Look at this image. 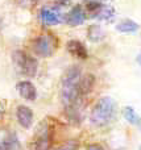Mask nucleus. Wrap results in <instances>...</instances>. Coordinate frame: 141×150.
Returning a JSON list of instances; mask_svg holds the SVG:
<instances>
[{"mask_svg":"<svg viewBox=\"0 0 141 150\" xmlns=\"http://www.w3.org/2000/svg\"><path fill=\"white\" fill-rule=\"evenodd\" d=\"M94 84H95V76L92 74H87L84 76H82L81 83H79V92H81V95H86V93L91 92Z\"/></svg>","mask_w":141,"mask_h":150,"instance_id":"4468645a","label":"nucleus"},{"mask_svg":"<svg viewBox=\"0 0 141 150\" xmlns=\"http://www.w3.org/2000/svg\"><path fill=\"white\" fill-rule=\"evenodd\" d=\"M52 146V133L46 121H41L34 133L32 150H50Z\"/></svg>","mask_w":141,"mask_h":150,"instance_id":"423d86ee","label":"nucleus"},{"mask_svg":"<svg viewBox=\"0 0 141 150\" xmlns=\"http://www.w3.org/2000/svg\"><path fill=\"white\" fill-rule=\"evenodd\" d=\"M40 21L42 25L45 26H53V25H58L62 21H65V16L61 13L60 7H42L40 9Z\"/></svg>","mask_w":141,"mask_h":150,"instance_id":"0eeeda50","label":"nucleus"},{"mask_svg":"<svg viewBox=\"0 0 141 150\" xmlns=\"http://www.w3.org/2000/svg\"><path fill=\"white\" fill-rule=\"evenodd\" d=\"M140 29V25L131 18H124L116 25V30L120 33H135Z\"/></svg>","mask_w":141,"mask_h":150,"instance_id":"ddd939ff","label":"nucleus"},{"mask_svg":"<svg viewBox=\"0 0 141 150\" xmlns=\"http://www.w3.org/2000/svg\"><path fill=\"white\" fill-rule=\"evenodd\" d=\"M58 47V40L55 36L49 33L41 34V36L36 37L32 42V50L34 54L38 55L41 58H49L55 53Z\"/></svg>","mask_w":141,"mask_h":150,"instance_id":"7ed1b4c3","label":"nucleus"},{"mask_svg":"<svg viewBox=\"0 0 141 150\" xmlns=\"http://www.w3.org/2000/svg\"><path fill=\"white\" fill-rule=\"evenodd\" d=\"M87 37H89V40L92 42L102 41V40L104 38V32H103V29L100 28L99 25H91L87 29Z\"/></svg>","mask_w":141,"mask_h":150,"instance_id":"dca6fc26","label":"nucleus"},{"mask_svg":"<svg viewBox=\"0 0 141 150\" xmlns=\"http://www.w3.org/2000/svg\"><path fill=\"white\" fill-rule=\"evenodd\" d=\"M16 90H17L18 95L23 99L28 101H34L37 98V88L36 86L33 84L29 80H21L16 84Z\"/></svg>","mask_w":141,"mask_h":150,"instance_id":"9d476101","label":"nucleus"},{"mask_svg":"<svg viewBox=\"0 0 141 150\" xmlns=\"http://www.w3.org/2000/svg\"><path fill=\"white\" fill-rule=\"evenodd\" d=\"M16 117H17L18 124L24 129H29L33 125V111L24 104H21L16 108Z\"/></svg>","mask_w":141,"mask_h":150,"instance_id":"9b49d317","label":"nucleus"},{"mask_svg":"<svg viewBox=\"0 0 141 150\" xmlns=\"http://www.w3.org/2000/svg\"><path fill=\"white\" fill-rule=\"evenodd\" d=\"M87 18H89V16H87L86 9L82 5H74L65 16V23L70 26H78L82 25Z\"/></svg>","mask_w":141,"mask_h":150,"instance_id":"6e6552de","label":"nucleus"},{"mask_svg":"<svg viewBox=\"0 0 141 150\" xmlns=\"http://www.w3.org/2000/svg\"><path fill=\"white\" fill-rule=\"evenodd\" d=\"M82 79V71L78 66H71L66 70L62 78V86H61V101L66 108L78 104L81 92H79V83Z\"/></svg>","mask_w":141,"mask_h":150,"instance_id":"f257e3e1","label":"nucleus"},{"mask_svg":"<svg viewBox=\"0 0 141 150\" xmlns=\"http://www.w3.org/2000/svg\"><path fill=\"white\" fill-rule=\"evenodd\" d=\"M67 50L73 57L78 58V59H87L89 57V53H87V49L81 41L78 40H70L67 42Z\"/></svg>","mask_w":141,"mask_h":150,"instance_id":"f8f14e48","label":"nucleus"},{"mask_svg":"<svg viewBox=\"0 0 141 150\" xmlns=\"http://www.w3.org/2000/svg\"><path fill=\"white\" fill-rule=\"evenodd\" d=\"M86 12L90 18H96L100 21H111L115 16L113 7L103 4L102 1L89 0L86 4Z\"/></svg>","mask_w":141,"mask_h":150,"instance_id":"39448f33","label":"nucleus"},{"mask_svg":"<svg viewBox=\"0 0 141 150\" xmlns=\"http://www.w3.org/2000/svg\"><path fill=\"white\" fill-rule=\"evenodd\" d=\"M12 59L21 74L26 75V76H34L37 74L38 61L34 57L29 55L28 53L23 52V50H16L12 54Z\"/></svg>","mask_w":141,"mask_h":150,"instance_id":"20e7f679","label":"nucleus"},{"mask_svg":"<svg viewBox=\"0 0 141 150\" xmlns=\"http://www.w3.org/2000/svg\"><path fill=\"white\" fill-rule=\"evenodd\" d=\"M139 150H141V146H140V149H139Z\"/></svg>","mask_w":141,"mask_h":150,"instance_id":"5701e85b","label":"nucleus"},{"mask_svg":"<svg viewBox=\"0 0 141 150\" xmlns=\"http://www.w3.org/2000/svg\"><path fill=\"white\" fill-rule=\"evenodd\" d=\"M0 150H20V141L15 132L0 129Z\"/></svg>","mask_w":141,"mask_h":150,"instance_id":"1a4fd4ad","label":"nucleus"},{"mask_svg":"<svg viewBox=\"0 0 141 150\" xmlns=\"http://www.w3.org/2000/svg\"><path fill=\"white\" fill-rule=\"evenodd\" d=\"M137 62H139L140 65H141V53H140L139 55H137Z\"/></svg>","mask_w":141,"mask_h":150,"instance_id":"412c9836","label":"nucleus"},{"mask_svg":"<svg viewBox=\"0 0 141 150\" xmlns=\"http://www.w3.org/2000/svg\"><path fill=\"white\" fill-rule=\"evenodd\" d=\"M123 116L129 124L132 125H141V117L137 115V112L135 111L132 107L127 105L123 108Z\"/></svg>","mask_w":141,"mask_h":150,"instance_id":"2eb2a0df","label":"nucleus"},{"mask_svg":"<svg viewBox=\"0 0 141 150\" xmlns=\"http://www.w3.org/2000/svg\"><path fill=\"white\" fill-rule=\"evenodd\" d=\"M86 150H104V149H103V146L99 145V144H90Z\"/></svg>","mask_w":141,"mask_h":150,"instance_id":"6ab92c4d","label":"nucleus"},{"mask_svg":"<svg viewBox=\"0 0 141 150\" xmlns=\"http://www.w3.org/2000/svg\"><path fill=\"white\" fill-rule=\"evenodd\" d=\"M21 8H33L38 3V0H15Z\"/></svg>","mask_w":141,"mask_h":150,"instance_id":"a211bd4d","label":"nucleus"},{"mask_svg":"<svg viewBox=\"0 0 141 150\" xmlns=\"http://www.w3.org/2000/svg\"><path fill=\"white\" fill-rule=\"evenodd\" d=\"M0 113H3V105H1V101H0Z\"/></svg>","mask_w":141,"mask_h":150,"instance_id":"4be33fe9","label":"nucleus"},{"mask_svg":"<svg viewBox=\"0 0 141 150\" xmlns=\"http://www.w3.org/2000/svg\"><path fill=\"white\" fill-rule=\"evenodd\" d=\"M58 7H65V5L70 4V0H57Z\"/></svg>","mask_w":141,"mask_h":150,"instance_id":"aec40b11","label":"nucleus"},{"mask_svg":"<svg viewBox=\"0 0 141 150\" xmlns=\"http://www.w3.org/2000/svg\"><path fill=\"white\" fill-rule=\"evenodd\" d=\"M116 103L110 96H103L95 103L90 113V121L95 127H103L111 122L115 116Z\"/></svg>","mask_w":141,"mask_h":150,"instance_id":"f03ea898","label":"nucleus"},{"mask_svg":"<svg viewBox=\"0 0 141 150\" xmlns=\"http://www.w3.org/2000/svg\"><path fill=\"white\" fill-rule=\"evenodd\" d=\"M79 148V142L77 140H69L66 142H63L62 145H60L58 148H55L54 150H78Z\"/></svg>","mask_w":141,"mask_h":150,"instance_id":"f3484780","label":"nucleus"}]
</instances>
